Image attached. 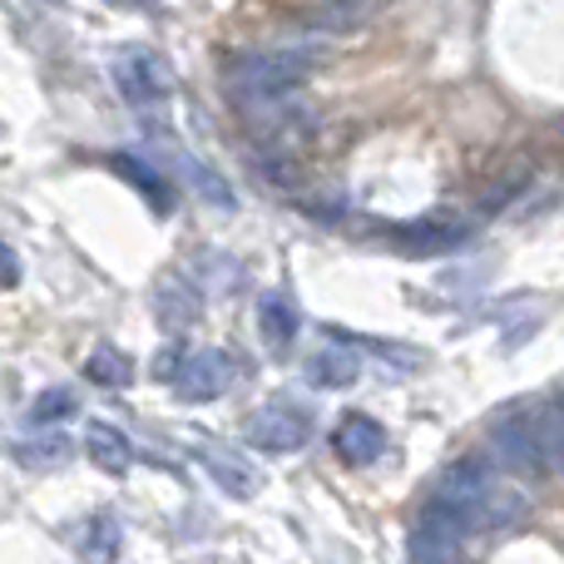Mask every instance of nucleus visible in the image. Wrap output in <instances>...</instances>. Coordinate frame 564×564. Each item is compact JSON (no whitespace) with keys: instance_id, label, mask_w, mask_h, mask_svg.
Instances as JSON below:
<instances>
[{"instance_id":"obj_1","label":"nucleus","mask_w":564,"mask_h":564,"mask_svg":"<svg viewBox=\"0 0 564 564\" xmlns=\"http://www.w3.org/2000/svg\"><path fill=\"white\" fill-rule=\"evenodd\" d=\"M431 506H436L441 516L456 520L466 535L510 530V525H520V520L530 516L525 490L510 486V480H496L486 460H476V456L456 460V466H451L446 476L436 480V496H431Z\"/></svg>"},{"instance_id":"obj_2","label":"nucleus","mask_w":564,"mask_h":564,"mask_svg":"<svg viewBox=\"0 0 564 564\" xmlns=\"http://www.w3.org/2000/svg\"><path fill=\"white\" fill-rule=\"evenodd\" d=\"M490 451H496L510 470H520V476H540V470H550L545 441H540L535 421H530V406L506 411V416L490 421Z\"/></svg>"},{"instance_id":"obj_3","label":"nucleus","mask_w":564,"mask_h":564,"mask_svg":"<svg viewBox=\"0 0 564 564\" xmlns=\"http://www.w3.org/2000/svg\"><path fill=\"white\" fill-rule=\"evenodd\" d=\"M460 535H466V530H460L456 520L441 516L436 506H426L406 540L411 564H460Z\"/></svg>"},{"instance_id":"obj_4","label":"nucleus","mask_w":564,"mask_h":564,"mask_svg":"<svg viewBox=\"0 0 564 564\" xmlns=\"http://www.w3.org/2000/svg\"><path fill=\"white\" fill-rule=\"evenodd\" d=\"M228 381H234V361L224 351H194V357H184L174 387L184 401H214L228 391Z\"/></svg>"},{"instance_id":"obj_5","label":"nucleus","mask_w":564,"mask_h":564,"mask_svg":"<svg viewBox=\"0 0 564 564\" xmlns=\"http://www.w3.org/2000/svg\"><path fill=\"white\" fill-rule=\"evenodd\" d=\"M248 441L268 456H282V451H297L307 441V421L292 406H263L253 421H248Z\"/></svg>"},{"instance_id":"obj_6","label":"nucleus","mask_w":564,"mask_h":564,"mask_svg":"<svg viewBox=\"0 0 564 564\" xmlns=\"http://www.w3.org/2000/svg\"><path fill=\"white\" fill-rule=\"evenodd\" d=\"M115 79H119V89H124L129 105H149V99H159L169 89L164 65H159L154 55H139V50L115 59Z\"/></svg>"},{"instance_id":"obj_7","label":"nucleus","mask_w":564,"mask_h":564,"mask_svg":"<svg viewBox=\"0 0 564 564\" xmlns=\"http://www.w3.org/2000/svg\"><path fill=\"white\" fill-rule=\"evenodd\" d=\"M332 446H337V456L347 460V466H371V460H381V451H387V431L371 416H341Z\"/></svg>"},{"instance_id":"obj_8","label":"nucleus","mask_w":564,"mask_h":564,"mask_svg":"<svg viewBox=\"0 0 564 564\" xmlns=\"http://www.w3.org/2000/svg\"><path fill=\"white\" fill-rule=\"evenodd\" d=\"M75 555L85 564H115L119 560V520L105 516V510L85 516L75 530Z\"/></svg>"},{"instance_id":"obj_9","label":"nucleus","mask_w":564,"mask_h":564,"mask_svg":"<svg viewBox=\"0 0 564 564\" xmlns=\"http://www.w3.org/2000/svg\"><path fill=\"white\" fill-rule=\"evenodd\" d=\"M85 451H89V460H95L99 470H129V460H134V446H129V436L124 431H115L109 421H89V431H85Z\"/></svg>"},{"instance_id":"obj_10","label":"nucleus","mask_w":564,"mask_h":564,"mask_svg":"<svg viewBox=\"0 0 564 564\" xmlns=\"http://www.w3.org/2000/svg\"><path fill=\"white\" fill-rule=\"evenodd\" d=\"M258 327H263V337L273 341V347H288V341L297 337V312H292L288 297L268 292V297L258 302Z\"/></svg>"},{"instance_id":"obj_11","label":"nucleus","mask_w":564,"mask_h":564,"mask_svg":"<svg viewBox=\"0 0 564 564\" xmlns=\"http://www.w3.org/2000/svg\"><path fill=\"white\" fill-rule=\"evenodd\" d=\"M397 238L411 248H446V243H456V238H466V224H460V218H416V224H406Z\"/></svg>"},{"instance_id":"obj_12","label":"nucleus","mask_w":564,"mask_h":564,"mask_svg":"<svg viewBox=\"0 0 564 564\" xmlns=\"http://www.w3.org/2000/svg\"><path fill=\"white\" fill-rule=\"evenodd\" d=\"M307 377L317 381V387H351V381H357V357L341 347H322L317 357L307 361Z\"/></svg>"},{"instance_id":"obj_13","label":"nucleus","mask_w":564,"mask_h":564,"mask_svg":"<svg viewBox=\"0 0 564 564\" xmlns=\"http://www.w3.org/2000/svg\"><path fill=\"white\" fill-rule=\"evenodd\" d=\"M85 377L99 381V387H129V381H134V361L115 347H99L95 357L85 361Z\"/></svg>"},{"instance_id":"obj_14","label":"nucleus","mask_w":564,"mask_h":564,"mask_svg":"<svg viewBox=\"0 0 564 564\" xmlns=\"http://www.w3.org/2000/svg\"><path fill=\"white\" fill-rule=\"evenodd\" d=\"M115 169H119V174H124V178H134V188L149 198V204L159 208V214H169V208H174V198H169L164 178H159L154 169H144V164H139V159H129V154H119V159H115Z\"/></svg>"},{"instance_id":"obj_15","label":"nucleus","mask_w":564,"mask_h":564,"mask_svg":"<svg viewBox=\"0 0 564 564\" xmlns=\"http://www.w3.org/2000/svg\"><path fill=\"white\" fill-rule=\"evenodd\" d=\"M75 411H79V397L69 387H50L30 401V421H35V426H55V421L75 416Z\"/></svg>"},{"instance_id":"obj_16","label":"nucleus","mask_w":564,"mask_h":564,"mask_svg":"<svg viewBox=\"0 0 564 564\" xmlns=\"http://www.w3.org/2000/svg\"><path fill=\"white\" fill-rule=\"evenodd\" d=\"M69 456L65 436H40V441H15V460L20 466H59Z\"/></svg>"},{"instance_id":"obj_17","label":"nucleus","mask_w":564,"mask_h":564,"mask_svg":"<svg viewBox=\"0 0 564 564\" xmlns=\"http://www.w3.org/2000/svg\"><path fill=\"white\" fill-rule=\"evenodd\" d=\"M198 460H204V466H208V470H214V476H218V480H224V486H228V490H238V496H253V486H258V480H253V476H248V470H238V466H234V470H228V466H224V456H198Z\"/></svg>"},{"instance_id":"obj_18","label":"nucleus","mask_w":564,"mask_h":564,"mask_svg":"<svg viewBox=\"0 0 564 564\" xmlns=\"http://www.w3.org/2000/svg\"><path fill=\"white\" fill-rule=\"evenodd\" d=\"M15 282H20V263H15V253L6 248V288H15Z\"/></svg>"}]
</instances>
